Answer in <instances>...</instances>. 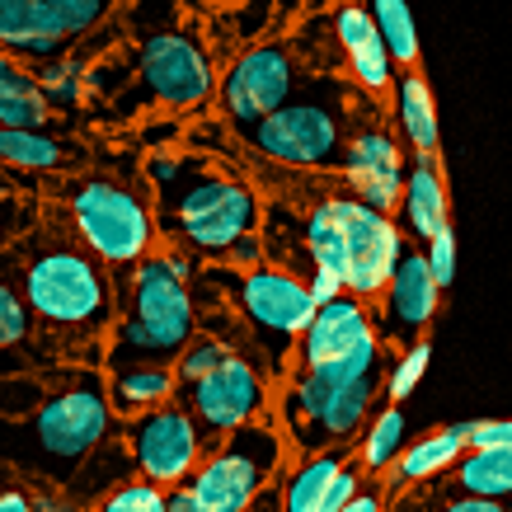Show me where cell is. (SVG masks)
I'll return each mask as SVG.
<instances>
[{"label": "cell", "instance_id": "6da1fadb", "mask_svg": "<svg viewBox=\"0 0 512 512\" xmlns=\"http://www.w3.org/2000/svg\"><path fill=\"white\" fill-rule=\"evenodd\" d=\"M118 433L109 381L94 362H57L52 386L29 414H0V470L24 484H71L80 466Z\"/></svg>", "mask_w": 512, "mask_h": 512}, {"label": "cell", "instance_id": "603a6c76", "mask_svg": "<svg viewBox=\"0 0 512 512\" xmlns=\"http://www.w3.org/2000/svg\"><path fill=\"white\" fill-rule=\"evenodd\" d=\"M353 461V447H329V451H306L278 489V512H320L329 498V484L339 480V470Z\"/></svg>", "mask_w": 512, "mask_h": 512}, {"label": "cell", "instance_id": "3957f363", "mask_svg": "<svg viewBox=\"0 0 512 512\" xmlns=\"http://www.w3.org/2000/svg\"><path fill=\"white\" fill-rule=\"evenodd\" d=\"M386 339L357 343L353 353L315 362V367H296L282 376L278 395V428L287 433L292 451H329V447H353L357 433L367 428L376 400H381V381H386Z\"/></svg>", "mask_w": 512, "mask_h": 512}, {"label": "cell", "instance_id": "4316f807", "mask_svg": "<svg viewBox=\"0 0 512 512\" xmlns=\"http://www.w3.org/2000/svg\"><path fill=\"white\" fill-rule=\"evenodd\" d=\"M404 442H409V419H404V404L386 400L381 409H372L367 428L357 433L353 456H357V466L367 470V475H386L390 461L404 451Z\"/></svg>", "mask_w": 512, "mask_h": 512}, {"label": "cell", "instance_id": "ac0fdd59", "mask_svg": "<svg viewBox=\"0 0 512 512\" xmlns=\"http://www.w3.org/2000/svg\"><path fill=\"white\" fill-rule=\"evenodd\" d=\"M470 423H451V428H433L423 433L419 442H404V451L390 461V470L381 475V489L390 494H404V489H428V484H442L456 470V461L466 456L470 447Z\"/></svg>", "mask_w": 512, "mask_h": 512}, {"label": "cell", "instance_id": "d4e9b609", "mask_svg": "<svg viewBox=\"0 0 512 512\" xmlns=\"http://www.w3.org/2000/svg\"><path fill=\"white\" fill-rule=\"evenodd\" d=\"M52 104L33 71L19 66L15 52L0 47V127H47Z\"/></svg>", "mask_w": 512, "mask_h": 512}, {"label": "cell", "instance_id": "277c9868", "mask_svg": "<svg viewBox=\"0 0 512 512\" xmlns=\"http://www.w3.org/2000/svg\"><path fill=\"white\" fill-rule=\"evenodd\" d=\"M193 259L188 254H146L132 264L127 287L118 292V320L104 339V362L137 367V362H179L188 339L198 334L193 306Z\"/></svg>", "mask_w": 512, "mask_h": 512}, {"label": "cell", "instance_id": "ba28073f", "mask_svg": "<svg viewBox=\"0 0 512 512\" xmlns=\"http://www.w3.org/2000/svg\"><path fill=\"white\" fill-rule=\"evenodd\" d=\"M66 217L76 226L80 245L109 268H132L160 240L156 202H146L137 188L104 179V174H90L66 188Z\"/></svg>", "mask_w": 512, "mask_h": 512}, {"label": "cell", "instance_id": "d590c367", "mask_svg": "<svg viewBox=\"0 0 512 512\" xmlns=\"http://www.w3.org/2000/svg\"><path fill=\"white\" fill-rule=\"evenodd\" d=\"M423 259H428V268H433V278L442 292H451V282H456V231H437L428 245H423Z\"/></svg>", "mask_w": 512, "mask_h": 512}, {"label": "cell", "instance_id": "f546056e", "mask_svg": "<svg viewBox=\"0 0 512 512\" xmlns=\"http://www.w3.org/2000/svg\"><path fill=\"white\" fill-rule=\"evenodd\" d=\"M428 362H433V343H428V334L414 343H404V348H395V357L386 362V381H381V400H395L404 404L414 390H419V381L428 376Z\"/></svg>", "mask_w": 512, "mask_h": 512}, {"label": "cell", "instance_id": "d6a6232c", "mask_svg": "<svg viewBox=\"0 0 512 512\" xmlns=\"http://www.w3.org/2000/svg\"><path fill=\"white\" fill-rule=\"evenodd\" d=\"M226 353H231V348H226L217 334H193V339H188V348L179 353V362H174L179 390L193 386V381H198V376H207L212 367H221V357H226Z\"/></svg>", "mask_w": 512, "mask_h": 512}, {"label": "cell", "instance_id": "9a60e30c", "mask_svg": "<svg viewBox=\"0 0 512 512\" xmlns=\"http://www.w3.org/2000/svg\"><path fill=\"white\" fill-rule=\"evenodd\" d=\"M437 306H442V287H437L433 268L423 259V245H409L404 259L395 264L390 282L381 287V315H376V334L395 348L423 339L437 320Z\"/></svg>", "mask_w": 512, "mask_h": 512}, {"label": "cell", "instance_id": "e575fe53", "mask_svg": "<svg viewBox=\"0 0 512 512\" xmlns=\"http://www.w3.org/2000/svg\"><path fill=\"white\" fill-rule=\"evenodd\" d=\"M57 15H62L66 33H71V43L76 38H85V33H94L99 24H104V15L113 10V0H47Z\"/></svg>", "mask_w": 512, "mask_h": 512}, {"label": "cell", "instance_id": "5bb4252c", "mask_svg": "<svg viewBox=\"0 0 512 512\" xmlns=\"http://www.w3.org/2000/svg\"><path fill=\"white\" fill-rule=\"evenodd\" d=\"M301 80H306L301 76V62L292 57L287 43H254L221 76V109H226V118L245 137L259 118H268L278 104H287L301 90Z\"/></svg>", "mask_w": 512, "mask_h": 512}, {"label": "cell", "instance_id": "8fae6325", "mask_svg": "<svg viewBox=\"0 0 512 512\" xmlns=\"http://www.w3.org/2000/svg\"><path fill=\"white\" fill-rule=\"evenodd\" d=\"M127 451H132V466L137 475L156 480L160 489H174L184 484L193 470H198L202 451L212 447L202 423L193 419V409L179 400H165L156 409H146L137 419H127V433H123Z\"/></svg>", "mask_w": 512, "mask_h": 512}, {"label": "cell", "instance_id": "7402d4cb", "mask_svg": "<svg viewBox=\"0 0 512 512\" xmlns=\"http://www.w3.org/2000/svg\"><path fill=\"white\" fill-rule=\"evenodd\" d=\"M390 104H395V132L414 156H437L442 151V127H437V99L433 85L423 80L419 66H404V76L390 85Z\"/></svg>", "mask_w": 512, "mask_h": 512}, {"label": "cell", "instance_id": "7bdbcfd3", "mask_svg": "<svg viewBox=\"0 0 512 512\" xmlns=\"http://www.w3.org/2000/svg\"><path fill=\"white\" fill-rule=\"evenodd\" d=\"M231 259H235L240 268H254V264H259V240H254V235H245V240H235Z\"/></svg>", "mask_w": 512, "mask_h": 512}, {"label": "cell", "instance_id": "f35d334b", "mask_svg": "<svg viewBox=\"0 0 512 512\" xmlns=\"http://www.w3.org/2000/svg\"><path fill=\"white\" fill-rule=\"evenodd\" d=\"M0 512H38L33 484H0Z\"/></svg>", "mask_w": 512, "mask_h": 512}, {"label": "cell", "instance_id": "b9f144b4", "mask_svg": "<svg viewBox=\"0 0 512 512\" xmlns=\"http://www.w3.org/2000/svg\"><path fill=\"white\" fill-rule=\"evenodd\" d=\"M339 512H386V489H357Z\"/></svg>", "mask_w": 512, "mask_h": 512}, {"label": "cell", "instance_id": "ffe728a7", "mask_svg": "<svg viewBox=\"0 0 512 512\" xmlns=\"http://www.w3.org/2000/svg\"><path fill=\"white\" fill-rule=\"evenodd\" d=\"M57 357L47 353L43 334L33 325V311L10 268H0V376L29 372V367H52Z\"/></svg>", "mask_w": 512, "mask_h": 512}, {"label": "cell", "instance_id": "484cf974", "mask_svg": "<svg viewBox=\"0 0 512 512\" xmlns=\"http://www.w3.org/2000/svg\"><path fill=\"white\" fill-rule=\"evenodd\" d=\"M447 484L512 508V447H466V456L456 461Z\"/></svg>", "mask_w": 512, "mask_h": 512}, {"label": "cell", "instance_id": "8992f818", "mask_svg": "<svg viewBox=\"0 0 512 512\" xmlns=\"http://www.w3.org/2000/svg\"><path fill=\"white\" fill-rule=\"evenodd\" d=\"M306 254L311 268H329L343 278V292L372 301L390 282L395 264L404 259V231L395 212H381L357 193L320 198L306 217Z\"/></svg>", "mask_w": 512, "mask_h": 512}, {"label": "cell", "instance_id": "44dd1931", "mask_svg": "<svg viewBox=\"0 0 512 512\" xmlns=\"http://www.w3.org/2000/svg\"><path fill=\"white\" fill-rule=\"evenodd\" d=\"M66 43H71V33L47 0H0V47L5 52L47 62Z\"/></svg>", "mask_w": 512, "mask_h": 512}, {"label": "cell", "instance_id": "f6af8a7d", "mask_svg": "<svg viewBox=\"0 0 512 512\" xmlns=\"http://www.w3.org/2000/svg\"><path fill=\"white\" fill-rule=\"evenodd\" d=\"M386 512H390V508H386Z\"/></svg>", "mask_w": 512, "mask_h": 512}, {"label": "cell", "instance_id": "d6986e66", "mask_svg": "<svg viewBox=\"0 0 512 512\" xmlns=\"http://www.w3.org/2000/svg\"><path fill=\"white\" fill-rule=\"evenodd\" d=\"M395 221L419 245H428L437 231L451 226V184L442 170V156H414L404 165V193L395 207Z\"/></svg>", "mask_w": 512, "mask_h": 512}, {"label": "cell", "instance_id": "f1b7e54d", "mask_svg": "<svg viewBox=\"0 0 512 512\" xmlns=\"http://www.w3.org/2000/svg\"><path fill=\"white\" fill-rule=\"evenodd\" d=\"M367 10H372L376 33H381V43L390 47L395 66H419L423 47H419L414 15H409V0H367Z\"/></svg>", "mask_w": 512, "mask_h": 512}, {"label": "cell", "instance_id": "cb8c5ba5", "mask_svg": "<svg viewBox=\"0 0 512 512\" xmlns=\"http://www.w3.org/2000/svg\"><path fill=\"white\" fill-rule=\"evenodd\" d=\"M179 376L170 362H137V367H113L109 372V404L118 419H137L146 409L174 400Z\"/></svg>", "mask_w": 512, "mask_h": 512}, {"label": "cell", "instance_id": "ab89813d", "mask_svg": "<svg viewBox=\"0 0 512 512\" xmlns=\"http://www.w3.org/2000/svg\"><path fill=\"white\" fill-rule=\"evenodd\" d=\"M306 287H311L315 306H320V301H334V296L343 292V278H339V273H329V268H311V278H306Z\"/></svg>", "mask_w": 512, "mask_h": 512}, {"label": "cell", "instance_id": "4dcf8cb0", "mask_svg": "<svg viewBox=\"0 0 512 512\" xmlns=\"http://www.w3.org/2000/svg\"><path fill=\"white\" fill-rule=\"evenodd\" d=\"M80 80H85V62L80 57H47V62H38V85H43L47 104L52 109H76L80 104Z\"/></svg>", "mask_w": 512, "mask_h": 512}, {"label": "cell", "instance_id": "74e56055", "mask_svg": "<svg viewBox=\"0 0 512 512\" xmlns=\"http://www.w3.org/2000/svg\"><path fill=\"white\" fill-rule=\"evenodd\" d=\"M24 226H29V212H24L15 198H5V193H0V254L15 245V235L24 231Z\"/></svg>", "mask_w": 512, "mask_h": 512}, {"label": "cell", "instance_id": "30bf717a", "mask_svg": "<svg viewBox=\"0 0 512 512\" xmlns=\"http://www.w3.org/2000/svg\"><path fill=\"white\" fill-rule=\"evenodd\" d=\"M235 301H240L249 339L259 343V353H264V372L287 376L296 339L306 334V325H311V315H315L311 287L296 278V273H287V268L254 264L235 273Z\"/></svg>", "mask_w": 512, "mask_h": 512}, {"label": "cell", "instance_id": "7a4b0ae2", "mask_svg": "<svg viewBox=\"0 0 512 512\" xmlns=\"http://www.w3.org/2000/svg\"><path fill=\"white\" fill-rule=\"evenodd\" d=\"M10 264L47 353L57 362H94L104 353V339L118 320V287L109 282V264H99L80 240H24Z\"/></svg>", "mask_w": 512, "mask_h": 512}, {"label": "cell", "instance_id": "7c38bea8", "mask_svg": "<svg viewBox=\"0 0 512 512\" xmlns=\"http://www.w3.org/2000/svg\"><path fill=\"white\" fill-rule=\"evenodd\" d=\"M273 376L245 353H226L221 367H212L207 376H198L193 386H184V404L193 409V419L202 423L207 442L245 428V423L264 419L268 404H273Z\"/></svg>", "mask_w": 512, "mask_h": 512}, {"label": "cell", "instance_id": "1f68e13d", "mask_svg": "<svg viewBox=\"0 0 512 512\" xmlns=\"http://www.w3.org/2000/svg\"><path fill=\"white\" fill-rule=\"evenodd\" d=\"M94 512H165V489L146 475H127L94 503Z\"/></svg>", "mask_w": 512, "mask_h": 512}, {"label": "cell", "instance_id": "5b68a950", "mask_svg": "<svg viewBox=\"0 0 512 512\" xmlns=\"http://www.w3.org/2000/svg\"><path fill=\"white\" fill-rule=\"evenodd\" d=\"M151 184L160 231L193 254L226 259L235 240L254 235L259 226V198L235 174H217L184 156H160L151 160Z\"/></svg>", "mask_w": 512, "mask_h": 512}, {"label": "cell", "instance_id": "60d3db41", "mask_svg": "<svg viewBox=\"0 0 512 512\" xmlns=\"http://www.w3.org/2000/svg\"><path fill=\"white\" fill-rule=\"evenodd\" d=\"M165 512H207V508H202V498L184 480V484H174V489H165Z\"/></svg>", "mask_w": 512, "mask_h": 512}, {"label": "cell", "instance_id": "52a82bcc", "mask_svg": "<svg viewBox=\"0 0 512 512\" xmlns=\"http://www.w3.org/2000/svg\"><path fill=\"white\" fill-rule=\"evenodd\" d=\"M245 141L287 170H329L348 141V90L334 80H301V90L249 127Z\"/></svg>", "mask_w": 512, "mask_h": 512}, {"label": "cell", "instance_id": "83f0119b", "mask_svg": "<svg viewBox=\"0 0 512 512\" xmlns=\"http://www.w3.org/2000/svg\"><path fill=\"white\" fill-rule=\"evenodd\" d=\"M62 156V141L47 137L43 127H0V165H10V170L52 174Z\"/></svg>", "mask_w": 512, "mask_h": 512}, {"label": "cell", "instance_id": "ee69618b", "mask_svg": "<svg viewBox=\"0 0 512 512\" xmlns=\"http://www.w3.org/2000/svg\"><path fill=\"white\" fill-rule=\"evenodd\" d=\"M315 5H325V0H315Z\"/></svg>", "mask_w": 512, "mask_h": 512}, {"label": "cell", "instance_id": "836d02e7", "mask_svg": "<svg viewBox=\"0 0 512 512\" xmlns=\"http://www.w3.org/2000/svg\"><path fill=\"white\" fill-rule=\"evenodd\" d=\"M404 494L414 498V512H512V508H503V503H494V498L466 494V489H456V484H447V494H419V489H404Z\"/></svg>", "mask_w": 512, "mask_h": 512}, {"label": "cell", "instance_id": "2e32d148", "mask_svg": "<svg viewBox=\"0 0 512 512\" xmlns=\"http://www.w3.org/2000/svg\"><path fill=\"white\" fill-rule=\"evenodd\" d=\"M339 170L362 202H372L381 212H395L404 193V146L400 137L381 123H362L353 137L343 141Z\"/></svg>", "mask_w": 512, "mask_h": 512}, {"label": "cell", "instance_id": "9c48e42d", "mask_svg": "<svg viewBox=\"0 0 512 512\" xmlns=\"http://www.w3.org/2000/svg\"><path fill=\"white\" fill-rule=\"evenodd\" d=\"M287 451L292 447L278 423L254 419L202 451L198 470L188 475V489L202 498L207 512H254V498L287 466Z\"/></svg>", "mask_w": 512, "mask_h": 512}, {"label": "cell", "instance_id": "e0dca14e", "mask_svg": "<svg viewBox=\"0 0 512 512\" xmlns=\"http://www.w3.org/2000/svg\"><path fill=\"white\" fill-rule=\"evenodd\" d=\"M367 339H376V315L367 311L362 296L339 292L334 301H320V306H315L306 334L296 339V367H315V362L343 357Z\"/></svg>", "mask_w": 512, "mask_h": 512}, {"label": "cell", "instance_id": "4fadbf2b", "mask_svg": "<svg viewBox=\"0 0 512 512\" xmlns=\"http://www.w3.org/2000/svg\"><path fill=\"white\" fill-rule=\"evenodd\" d=\"M137 76L146 94L165 104V109H202L217 94V76H212V57L207 47L184 29H156L137 43Z\"/></svg>", "mask_w": 512, "mask_h": 512}, {"label": "cell", "instance_id": "8d00e7d4", "mask_svg": "<svg viewBox=\"0 0 512 512\" xmlns=\"http://www.w3.org/2000/svg\"><path fill=\"white\" fill-rule=\"evenodd\" d=\"M470 447H512V419H470Z\"/></svg>", "mask_w": 512, "mask_h": 512}]
</instances>
